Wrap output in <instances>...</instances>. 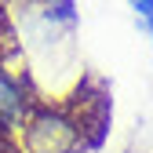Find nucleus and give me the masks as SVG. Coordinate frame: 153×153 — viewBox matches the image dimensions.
<instances>
[{"instance_id": "5", "label": "nucleus", "mask_w": 153, "mask_h": 153, "mask_svg": "<svg viewBox=\"0 0 153 153\" xmlns=\"http://www.w3.org/2000/svg\"><path fill=\"white\" fill-rule=\"evenodd\" d=\"M146 33H149V51H153V26H146Z\"/></svg>"}, {"instance_id": "1", "label": "nucleus", "mask_w": 153, "mask_h": 153, "mask_svg": "<svg viewBox=\"0 0 153 153\" xmlns=\"http://www.w3.org/2000/svg\"><path fill=\"white\" fill-rule=\"evenodd\" d=\"M106 95H84L76 88L69 102H33L15 139L22 153H76L102 135Z\"/></svg>"}, {"instance_id": "3", "label": "nucleus", "mask_w": 153, "mask_h": 153, "mask_svg": "<svg viewBox=\"0 0 153 153\" xmlns=\"http://www.w3.org/2000/svg\"><path fill=\"white\" fill-rule=\"evenodd\" d=\"M124 7L135 15V22L146 29V26H153V0H124Z\"/></svg>"}, {"instance_id": "4", "label": "nucleus", "mask_w": 153, "mask_h": 153, "mask_svg": "<svg viewBox=\"0 0 153 153\" xmlns=\"http://www.w3.org/2000/svg\"><path fill=\"white\" fill-rule=\"evenodd\" d=\"M0 153H22V146H18V139L11 131H0Z\"/></svg>"}, {"instance_id": "2", "label": "nucleus", "mask_w": 153, "mask_h": 153, "mask_svg": "<svg viewBox=\"0 0 153 153\" xmlns=\"http://www.w3.org/2000/svg\"><path fill=\"white\" fill-rule=\"evenodd\" d=\"M29 106H33V99L26 91V80L11 66L0 62V131H11V135H15L18 124L26 120Z\"/></svg>"}]
</instances>
